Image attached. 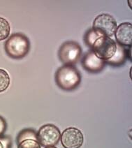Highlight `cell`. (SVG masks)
Instances as JSON below:
<instances>
[{"label": "cell", "instance_id": "6da1fadb", "mask_svg": "<svg viewBox=\"0 0 132 148\" xmlns=\"http://www.w3.org/2000/svg\"><path fill=\"white\" fill-rule=\"evenodd\" d=\"M80 73L73 65H64L58 69L55 73L57 85L64 90H74L80 85Z\"/></svg>", "mask_w": 132, "mask_h": 148}, {"label": "cell", "instance_id": "ba28073f", "mask_svg": "<svg viewBox=\"0 0 132 148\" xmlns=\"http://www.w3.org/2000/svg\"><path fill=\"white\" fill-rule=\"evenodd\" d=\"M117 41L120 45L131 46L132 42V25L124 23L118 26L114 34Z\"/></svg>", "mask_w": 132, "mask_h": 148}, {"label": "cell", "instance_id": "7c38bea8", "mask_svg": "<svg viewBox=\"0 0 132 148\" xmlns=\"http://www.w3.org/2000/svg\"><path fill=\"white\" fill-rule=\"evenodd\" d=\"M28 139L36 140V134L32 129H25L20 133L18 136V143Z\"/></svg>", "mask_w": 132, "mask_h": 148}, {"label": "cell", "instance_id": "3957f363", "mask_svg": "<svg viewBox=\"0 0 132 148\" xmlns=\"http://www.w3.org/2000/svg\"><path fill=\"white\" fill-rule=\"evenodd\" d=\"M117 43L110 37L101 36L94 41L91 48L92 51L101 60L108 61L115 55Z\"/></svg>", "mask_w": 132, "mask_h": 148}, {"label": "cell", "instance_id": "9c48e42d", "mask_svg": "<svg viewBox=\"0 0 132 148\" xmlns=\"http://www.w3.org/2000/svg\"><path fill=\"white\" fill-rule=\"evenodd\" d=\"M82 64L87 71L96 73L104 69L106 61L99 59L92 51H90L84 57Z\"/></svg>", "mask_w": 132, "mask_h": 148}, {"label": "cell", "instance_id": "52a82bcc", "mask_svg": "<svg viewBox=\"0 0 132 148\" xmlns=\"http://www.w3.org/2000/svg\"><path fill=\"white\" fill-rule=\"evenodd\" d=\"M61 143L64 148H80L83 144V134L78 129L69 127L62 132Z\"/></svg>", "mask_w": 132, "mask_h": 148}, {"label": "cell", "instance_id": "277c9868", "mask_svg": "<svg viewBox=\"0 0 132 148\" xmlns=\"http://www.w3.org/2000/svg\"><path fill=\"white\" fill-rule=\"evenodd\" d=\"M118 27L117 22L114 18L107 13L99 15L94 19L92 29L101 36L110 37L114 35Z\"/></svg>", "mask_w": 132, "mask_h": 148}, {"label": "cell", "instance_id": "5bb4252c", "mask_svg": "<svg viewBox=\"0 0 132 148\" xmlns=\"http://www.w3.org/2000/svg\"><path fill=\"white\" fill-rule=\"evenodd\" d=\"M99 37H101L100 35H99L97 33L95 32L94 30L91 29L87 32V34H86L85 37V40L86 43H87L89 46L91 47L93 43H94V41H95L98 38H99Z\"/></svg>", "mask_w": 132, "mask_h": 148}, {"label": "cell", "instance_id": "30bf717a", "mask_svg": "<svg viewBox=\"0 0 132 148\" xmlns=\"http://www.w3.org/2000/svg\"><path fill=\"white\" fill-rule=\"evenodd\" d=\"M10 32L11 27L7 20L0 17V41L7 38L10 34Z\"/></svg>", "mask_w": 132, "mask_h": 148}, {"label": "cell", "instance_id": "8fae6325", "mask_svg": "<svg viewBox=\"0 0 132 148\" xmlns=\"http://www.w3.org/2000/svg\"><path fill=\"white\" fill-rule=\"evenodd\" d=\"M9 75L6 71L0 69V93L8 89L10 85Z\"/></svg>", "mask_w": 132, "mask_h": 148}, {"label": "cell", "instance_id": "2e32d148", "mask_svg": "<svg viewBox=\"0 0 132 148\" xmlns=\"http://www.w3.org/2000/svg\"><path fill=\"white\" fill-rule=\"evenodd\" d=\"M0 148H4V145H3V143L1 141H0Z\"/></svg>", "mask_w": 132, "mask_h": 148}, {"label": "cell", "instance_id": "5b68a950", "mask_svg": "<svg viewBox=\"0 0 132 148\" xmlns=\"http://www.w3.org/2000/svg\"><path fill=\"white\" fill-rule=\"evenodd\" d=\"M60 129L54 124L42 126L36 134V140L43 147H51L58 143L60 140Z\"/></svg>", "mask_w": 132, "mask_h": 148}, {"label": "cell", "instance_id": "4fadbf2b", "mask_svg": "<svg viewBox=\"0 0 132 148\" xmlns=\"http://www.w3.org/2000/svg\"><path fill=\"white\" fill-rule=\"evenodd\" d=\"M18 148H41V145L37 140L28 139L20 142Z\"/></svg>", "mask_w": 132, "mask_h": 148}, {"label": "cell", "instance_id": "7a4b0ae2", "mask_svg": "<svg viewBox=\"0 0 132 148\" xmlns=\"http://www.w3.org/2000/svg\"><path fill=\"white\" fill-rule=\"evenodd\" d=\"M4 49L10 58L22 59L30 51V40L23 34H13L5 43Z\"/></svg>", "mask_w": 132, "mask_h": 148}, {"label": "cell", "instance_id": "9a60e30c", "mask_svg": "<svg viewBox=\"0 0 132 148\" xmlns=\"http://www.w3.org/2000/svg\"><path fill=\"white\" fill-rule=\"evenodd\" d=\"M6 129V121L3 117L0 116V136H2Z\"/></svg>", "mask_w": 132, "mask_h": 148}, {"label": "cell", "instance_id": "e0dca14e", "mask_svg": "<svg viewBox=\"0 0 132 148\" xmlns=\"http://www.w3.org/2000/svg\"><path fill=\"white\" fill-rule=\"evenodd\" d=\"M45 148H57V147H55V146H51V147H46Z\"/></svg>", "mask_w": 132, "mask_h": 148}, {"label": "cell", "instance_id": "8992f818", "mask_svg": "<svg viewBox=\"0 0 132 148\" xmlns=\"http://www.w3.org/2000/svg\"><path fill=\"white\" fill-rule=\"evenodd\" d=\"M80 46L74 41H67L63 43L58 52V56L64 65H73L80 58Z\"/></svg>", "mask_w": 132, "mask_h": 148}]
</instances>
